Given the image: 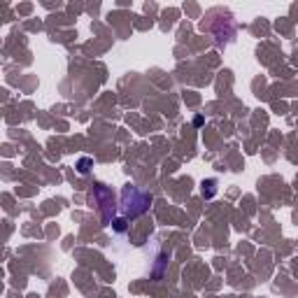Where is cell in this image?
<instances>
[{
  "mask_svg": "<svg viewBox=\"0 0 298 298\" xmlns=\"http://www.w3.org/2000/svg\"><path fill=\"white\" fill-rule=\"evenodd\" d=\"M149 205H151V193L142 191L140 186L135 184H126L124 189H121V212L124 217H130V219H135L140 214H145L149 210Z\"/></svg>",
  "mask_w": 298,
  "mask_h": 298,
  "instance_id": "1",
  "label": "cell"
},
{
  "mask_svg": "<svg viewBox=\"0 0 298 298\" xmlns=\"http://www.w3.org/2000/svg\"><path fill=\"white\" fill-rule=\"evenodd\" d=\"M89 203L91 207L96 205V210L100 212L103 224H112V214H114V196L107 189L105 184H93V189L89 191Z\"/></svg>",
  "mask_w": 298,
  "mask_h": 298,
  "instance_id": "2",
  "label": "cell"
},
{
  "mask_svg": "<svg viewBox=\"0 0 298 298\" xmlns=\"http://www.w3.org/2000/svg\"><path fill=\"white\" fill-rule=\"evenodd\" d=\"M201 193H203V198H212L214 193H217V180H203Z\"/></svg>",
  "mask_w": 298,
  "mask_h": 298,
  "instance_id": "3",
  "label": "cell"
},
{
  "mask_svg": "<svg viewBox=\"0 0 298 298\" xmlns=\"http://www.w3.org/2000/svg\"><path fill=\"white\" fill-rule=\"evenodd\" d=\"M91 168H93V159L91 156H82V159L77 161V172L79 175H89Z\"/></svg>",
  "mask_w": 298,
  "mask_h": 298,
  "instance_id": "4",
  "label": "cell"
},
{
  "mask_svg": "<svg viewBox=\"0 0 298 298\" xmlns=\"http://www.w3.org/2000/svg\"><path fill=\"white\" fill-rule=\"evenodd\" d=\"M112 228H114V231H119V233H124V231H126V217H119V219H114V222H112Z\"/></svg>",
  "mask_w": 298,
  "mask_h": 298,
  "instance_id": "5",
  "label": "cell"
}]
</instances>
